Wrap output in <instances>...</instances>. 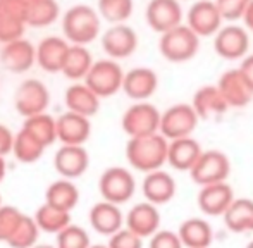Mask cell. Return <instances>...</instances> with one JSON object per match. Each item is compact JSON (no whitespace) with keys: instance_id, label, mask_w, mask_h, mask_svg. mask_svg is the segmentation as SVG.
Segmentation results:
<instances>
[{"instance_id":"cell-29","label":"cell","mask_w":253,"mask_h":248,"mask_svg":"<svg viewBox=\"0 0 253 248\" xmlns=\"http://www.w3.org/2000/svg\"><path fill=\"white\" fill-rule=\"evenodd\" d=\"M181 243L184 248H209L212 245V226L200 217L186 219L177 229Z\"/></svg>"},{"instance_id":"cell-23","label":"cell","mask_w":253,"mask_h":248,"mask_svg":"<svg viewBox=\"0 0 253 248\" xmlns=\"http://www.w3.org/2000/svg\"><path fill=\"white\" fill-rule=\"evenodd\" d=\"M176 181L169 172L162 169L147 172L143 183H141V191H143L147 202L153 205H164L169 204L176 195Z\"/></svg>"},{"instance_id":"cell-8","label":"cell","mask_w":253,"mask_h":248,"mask_svg":"<svg viewBox=\"0 0 253 248\" xmlns=\"http://www.w3.org/2000/svg\"><path fill=\"white\" fill-rule=\"evenodd\" d=\"M124 133L129 138L145 136V134L159 133L160 112L153 104L147 100H141L133 104L121 119Z\"/></svg>"},{"instance_id":"cell-35","label":"cell","mask_w":253,"mask_h":248,"mask_svg":"<svg viewBox=\"0 0 253 248\" xmlns=\"http://www.w3.org/2000/svg\"><path fill=\"white\" fill-rule=\"evenodd\" d=\"M33 219L40 231L57 235V233L62 231L67 224H71V212L52 207V205H48V204H43L35 212Z\"/></svg>"},{"instance_id":"cell-49","label":"cell","mask_w":253,"mask_h":248,"mask_svg":"<svg viewBox=\"0 0 253 248\" xmlns=\"http://www.w3.org/2000/svg\"><path fill=\"white\" fill-rule=\"evenodd\" d=\"M247 248H253V240H252L250 243H248V245H247Z\"/></svg>"},{"instance_id":"cell-11","label":"cell","mask_w":253,"mask_h":248,"mask_svg":"<svg viewBox=\"0 0 253 248\" xmlns=\"http://www.w3.org/2000/svg\"><path fill=\"white\" fill-rule=\"evenodd\" d=\"M102 48L109 59H126L138 48V35L131 26L124 23L112 24L102 35Z\"/></svg>"},{"instance_id":"cell-26","label":"cell","mask_w":253,"mask_h":248,"mask_svg":"<svg viewBox=\"0 0 253 248\" xmlns=\"http://www.w3.org/2000/svg\"><path fill=\"white\" fill-rule=\"evenodd\" d=\"M69 43L59 37H47L35 47L37 62L47 73H60Z\"/></svg>"},{"instance_id":"cell-42","label":"cell","mask_w":253,"mask_h":248,"mask_svg":"<svg viewBox=\"0 0 253 248\" xmlns=\"http://www.w3.org/2000/svg\"><path fill=\"white\" fill-rule=\"evenodd\" d=\"M148 248H184L177 233L169 229H159L150 236Z\"/></svg>"},{"instance_id":"cell-33","label":"cell","mask_w":253,"mask_h":248,"mask_svg":"<svg viewBox=\"0 0 253 248\" xmlns=\"http://www.w3.org/2000/svg\"><path fill=\"white\" fill-rule=\"evenodd\" d=\"M45 147L33 136L31 133H28L26 129L21 127L12 140V150L10 154L23 164H33V162L40 161V157L43 155Z\"/></svg>"},{"instance_id":"cell-43","label":"cell","mask_w":253,"mask_h":248,"mask_svg":"<svg viewBox=\"0 0 253 248\" xmlns=\"http://www.w3.org/2000/svg\"><path fill=\"white\" fill-rule=\"evenodd\" d=\"M12 140L14 133L7 126L0 124V157H5L12 150Z\"/></svg>"},{"instance_id":"cell-12","label":"cell","mask_w":253,"mask_h":248,"mask_svg":"<svg viewBox=\"0 0 253 248\" xmlns=\"http://www.w3.org/2000/svg\"><path fill=\"white\" fill-rule=\"evenodd\" d=\"M28 0H0V43L23 38Z\"/></svg>"},{"instance_id":"cell-10","label":"cell","mask_w":253,"mask_h":248,"mask_svg":"<svg viewBox=\"0 0 253 248\" xmlns=\"http://www.w3.org/2000/svg\"><path fill=\"white\" fill-rule=\"evenodd\" d=\"M250 48V38L245 28L238 24L220 26L213 38V50L226 61H236L243 59Z\"/></svg>"},{"instance_id":"cell-20","label":"cell","mask_w":253,"mask_h":248,"mask_svg":"<svg viewBox=\"0 0 253 248\" xmlns=\"http://www.w3.org/2000/svg\"><path fill=\"white\" fill-rule=\"evenodd\" d=\"M124 224L140 238H150L153 233L160 229V212L157 205L150 202H141L129 208Z\"/></svg>"},{"instance_id":"cell-3","label":"cell","mask_w":253,"mask_h":248,"mask_svg":"<svg viewBox=\"0 0 253 248\" xmlns=\"http://www.w3.org/2000/svg\"><path fill=\"white\" fill-rule=\"evenodd\" d=\"M200 37L188 24H177L172 30L160 35L159 50L169 62H186L197 55Z\"/></svg>"},{"instance_id":"cell-14","label":"cell","mask_w":253,"mask_h":248,"mask_svg":"<svg viewBox=\"0 0 253 248\" xmlns=\"http://www.w3.org/2000/svg\"><path fill=\"white\" fill-rule=\"evenodd\" d=\"M145 17L148 26L162 35L183 23V9L179 0H150Z\"/></svg>"},{"instance_id":"cell-7","label":"cell","mask_w":253,"mask_h":248,"mask_svg":"<svg viewBox=\"0 0 253 248\" xmlns=\"http://www.w3.org/2000/svg\"><path fill=\"white\" fill-rule=\"evenodd\" d=\"M198 121L200 119L190 104H176L160 114L159 133L167 140L191 136Z\"/></svg>"},{"instance_id":"cell-24","label":"cell","mask_w":253,"mask_h":248,"mask_svg":"<svg viewBox=\"0 0 253 248\" xmlns=\"http://www.w3.org/2000/svg\"><path fill=\"white\" fill-rule=\"evenodd\" d=\"M202 152L200 143L195 138H174V140H169V145H167V164L176 171H190Z\"/></svg>"},{"instance_id":"cell-36","label":"cell","mask_w":253,"mask_h":248,"mask_svg":"<svg viewBox=\"0 0 253 248\" xmlns=\"http://www.w3.org/2000/svg\"><path fill=\"white\" fill-rule=\"evenodd\" d=\"M40 229H38L37 222L33 217L23 214L21 221L17 222L16 229L12 235L7 238V245L10 248H31L38 243V236H40Z\"/></svg>"},{"instance_id":"cell-47","label":"cell","mask_w":253,"mask_h":248,"mask_svg":"<svg viewBox=\"0 0 253 248\" xmlns=\"http://www.w3.org/2000/svg\"><path fill=\"white\" fill-rule=\"evenodd\" d=\"M31 248H55V247H52V245H35V247H31Z\"/></svg>"},{"instance_id":"cell-4","label":"cell","mask_w":253,"mask_h":248,"mask_svg":"<svg viewBox=\"0 0 253 248\" xmlns=\"http://www.w3.org/2000/svg\"><path fill=\"white\" fill-rule=\"evenodd\" d=\"M124 71L114 59H102L91 64L86 76L83 78L84 84L97 95L98 98H107L116 95L123 86Z\"/></svg>"},{"instance_id":"cell-18","label":"cell","mask_w":253,"mask_h":248,"mask_svg":"<svg viewBox=\"0 0 253 248\" xmlns=\"http://www.w3.org/2000/svg\"><path fill=\"white\" fill-rule=\"evenodd\" d=\"M0 62L9 73L23 74L33 67L37 62L35 55V45L24 38H17L9 43H3L0 52Z\"/></svg>"},{"instance_id":"cell-46","label":"cell","mask_w":253,"mask_h":248,"mask_svg":"<svg viewBox=\"0 0 253 248\" xmlns=\"http://www.w3.org/2000/svg\"><path fill=\"white\" fill-rule=\"evenodd\" d=\"M7 174V164H5V157H0V183L5 179Z\"/></svg>"},{"instance_id":"cell-27","label":"cell","mask_w":253,"mask_h":248,"mask_svg":"<svg viewBox=\"0 0 253 248\" xmlns=\"http://www.w3.org/2000/svg\"><path fill=\"white\" fill-rule=\"evenodd\" d=\"M67 111L81 114L84 118H93L100 109V98L90 90L84 83H74L67 86L64 93Z\"/></svg>"},{"instance_id":"cell-31","label":"cell","mask_w":253,"mask_h":248,"mask_svg":"<svg viewBox=\"0 0 253 248\" xmlns=\"http://www.w3.org/2000/svg\"><path fill=\"white\" fill-rule=\"evenodd\" d=\"M91 64H93V59H91V54L86 48V45L69 43L60 73L69 80H83L86 76L88 69L91 67Z\"/></svg>"},{"instance_id":"cell-15","label":"cell","mask_w":253,"mask_h":248,"mask_svg":"<svg viewBox=\"0 0 253 248\" xmlns=\"http://www.w3.org/2000/svg\"><path fill=\"white\" fill-rule=\"evenodd\" d=\"M217 88L229 107H245L253 100V86L240 69H229L219 78Z\"/></svg>"},{"instance_id":"cell-6","label":"cell","mask_w":253,"mask_h":248,"mask_svg":"<svg viewBox=\"0 0 253 248\" xmlns=\"http://www.w3.org/2000/svg\"><path fill=\"white\" fill-rule=\"evenodd\" d=\"M98 190H100L103 200L123 205L133 198L134 191H136V181L126 167L114 165L102 172Z\"/></svg>"},{"instance_id":"cell-40","label":"cell","mask_w":253,"mask_h":248,"mask_svg":"<svg viewBox=\"0 0 253 248\" xmlns=\"http://www.w3.org/2000/svg\"><path fill=\"white\" fill-rule=\"evenodd\" d=\"M250 0H215L222 21H238L243 17Z\"/></svg>"},{"instance_id":"cell-1","label":"cell","mask_w":253,"mask_h":248,"mask_svg":"<svg viewBox=\"0 0 253 248\" xmlns=\"http://www.w3.org/2000/svg\"><path fill=\"white\" fill-rule=\"evenodd\" d=\"M167 145L169 140L160 133L133 136L126 145V159L131 167L136 171H155L167 162Z\"/></svg>"},{"instance_id":"cell-34","label":"cell","mask_w":253,"mask_h":248,"mask_svg":"<svg viewBox=\"0 0 253 248\" xmlns=\"http://www.w3.org/2000/svg\"><path fill=\"white\" fill-rule=\"evenodd\" d=\"M23 129L31 133L45 148H48L57 141V124L55 119L47 112H40V114L28 116L24 118Z\"/></svg>"},{"instance_id":"cell-17","label":"cell","mask_w":253,"mask_h":248,"mask_svg":"<svg viewBox=\"0 0 253 248\" xmlns=\"http://www.w3.org/2000/svg\"><path fill=\"white\" fill-rule=\"evenodd\" d=\"M159 88V76L150 67H134V69L124 73L123 86L121 90L131 98V100H148Z\"/></svg>"},{"instance_id":"cell-38","label":"cell","mask_w":253,"mask_h":248,"mask_svg":"<svg viewBox=\"0 0 253 248\" xmlns=\"http://www.w3.org/2000/svg\"><path fill=\"white\" fill-rule=\"evenodd\" d=\"M55 236H57L55 248H88L91 245L88 233L81 226H76L73 222L67 224Z\"/></svg>"},{"instance_id":"cell-19","label":"cell","mask_w":253,"mask_h":248,"mask_svg":"<svg viewBox=\"0 0 253 248\" xmlns=\"http://www.w3.org/2000/svg\"><path fill=\"white\" fill-rule=\"evenodd\" d=\"M57 140L62 145H84L91 134L90 118H84L76 112H64L55 119Z\"/></svg>"},{"instance_id":"cell-28","label":"cell","mask_w":253,"mask_h":248,"mask_svg":"<svg viewBox=\"0 0 253 248\" xmlns=\"http://www.w3.org/2000/svg\"><path fill=\"white\" fill-rule=\"evenodd\" d=\"M220 217L229 231L243 235L253 233V200L252 198H234Z\"/></svg>"},{"instance_id":"cell-5","label":"cell","mask_w":253,"mask_h":248,"mask_svg":"<svg viewBox=\"0 0 253 248\" xmlns=\"http://www.w3.org/2000/svg\"><path fill=\"white\" fill-rule=\"evenodd\" d=\"M188 172L191 179L200 186L227 181L231 176V161L220 150H203Z\"/></svg>"},{"instance_id":"cell-16","label":"cell","mask_w":253,"mask_h":248,"mask_svg":"<svg viewBox=\"0 0 253 248\" xmlns=\"http://www.w3.org/2000/svg\"><path fill=\"white\" fill-rule=\"evenodd\" d=\"M222 24V17L212 0H195L188 10V26L200 38L212 37Z\"/></svg>"},{"instance_id":"cell-39","label":"cell","mask_w":253,"mask_h":248,"mask_svg":"<svg viewBox=\"0 0 253 248\" xmlns=\"http://www.w3.org/2000/svg\"><path fill=\"white\" fill-rule=\"evenodd\" d=\"M21 217H23V212L19 208L12 205H0V242H7Z\"/></svg>"},{"instance_id":"cell-32","label":"cell","mask_w":253,"mask_h":248,"mask_svg":"<svg viewBox=\"0 0 253 248\" xmlns=\"http://www.w3.org/2000/svg\"><path fill=\"white\" fill-rule=\"evenodd\" d=\"M60 7L57 0H28L26 7V26L45 28L57 21Z\"/></svg>"},{"instance_id":"cell-25","label":"cell","mask_w":253,"mask_h":248,"mask_svg":"<svg viewBox=\"0 0 253 248\" xmlns=\"http://www.w3.org/2000/svg\"><path fill=\"white\" fill-rule=\"evenodd\" d=\"M90 224L98 235L110 236L116 231H119L124 226V215L119 205L112 204V202H97L93 207L90 208Z\"/></svg>"},{"instance_id":"cell-22","label":"cell","mask_w":253,"mask_h":248,"mask_svg":"<svg viewBox=\"0 0 253 248\" xmlns=\"http://www.w3.org/2000/svg\"><path fill=\"white\" fill-rule=\"evenodd\" d=\"M191 107L197 112L198 119H215L220 118L227 112L229 105L224 100L222 93L219 91L217 84H205V86L198 88L193 95V100H191Z\"/></svg>"},{"instance_id":"cell-9","label":"cell","mask_w":253,"mask_h":248,"mask_svg":"<svg viewBox=\"0 0 253 248\" xmlns=\"http://www.w3.org/2000/svg\"><path fill=\"white\" fill-rule=\"evenodd\" d=\"M50 104V91L40 80H26L17 86L14 93L16 111L23 118L45 112Z\"/></svg>"},{"instance_id":"cell-48","label":"cell","mask_w":253,"mask_h":248,"mask_svg":"<svg viewBox=\"0 0 253 248\" xmlns=\"http://www.w3.org/2000/svg\"><path fill=\"white\" fill-rule=\"evenodd\" d=\"M88 248H109V247H107V245H90Z\"/></svg>"},{"instance_id":"cell-21","label":"cell","mask_w":253,"mask_h":248,"mask_svg":"<svg viewBox=\"0 0 253 248\" xmlns=\"http://www.w3.org/2000/svg\"><path fill=\"white\" fill-rule=\"evenodd\" d=\"M234 200L233 186L227 181L212 183V185L202 186L197 197L198 207L207 215H222L226 208Z\"/></svg>"},{"instance_id":"cell-37","label":"cell","mask_w":253,"mask_h":248,"mask_svg":"<svg viewBox=\"0 0 253 248\" xmlns=\"http://www.w3.org/2000/svg\"><path fill=\"white\" fill-rule=\"evenodd\" d=\"M134 9L133 0H98V16L112 24L129 19Z\"/></svg>"},{"instance_id":"cell-45","label":"cell","mask_w":253,"mask_h":248,"mask_svg":"<svg viewBox=\"0 0 253 248\" xmlns=\"http://www.w3.org/2000/svg\"><path fill=\"white\" fill-rule=\"evenodd\" d=\"M241 19L245 21V24H247L248 30L253 31V0H250V3H248L247 10H245V14H243Z\"/></svg>"},{"instance_id":"cell-50","label":"cell","mask_w":253,"mask_h":248,"mask_svg":"<svg viewBox=\"0 0 253 248\" xmlns=\"http://www.w3.org/2000/svg\"><path fill=\"white\" fill-rule=\"evenodd\" d=\"M0 205H2V198H0Z\"/></svg>"},{"instance_id":"cell-44","label":"cell","mask_w":253,"mask_h":248,"mask_svg":"<svg viewBox=\"0 0 253 248\" xmlns=\"http://www.w3.org/2000/svg\"><path fill=\"white\" fill-rule=\"evenodd\" d=\"M238 69L241 71V74L247 78L248 83L253 86V55H247V57H243V62H241V66L238 67Z\"/></svg>"},{"instance_id":"cell-2","label":"cell","mask_w":253,"mask_h":248,"mask_svg":"<svg viewBox=\"0 0 253 248\" xmlns=\"http://www.w3.org/2000/svg\"><path fill=\"white\" fill-rule=\"evenodd\" d=\"M102 21L98 12L90 5L78 3L62 16V31L67 41L74 45H88L100 35Z\"/></svg>"},{"instance_id":"cell-13","label":"cell","mask_w":253,"mask_h":248,"mask_svg":"<svg viewBox=\"0 0 253 248\" xmlns=\"http://www.w3.org/2000/svg\"><path fill=\"white\" fill-rule=\"evenodd\" d=\"M90 155L83 145H62L55 152L53 167L62 178L76 179L88 171Z\"/></svg>"},{"instance_id":"cell-30","label":"cell","mask_w":253,"mask_h":248,"mask_svg":"<svg viewBox=\"0 0 253 248\" xmlns=\"http://www.w3.org/2000/svg\"><path fill=\"white\" fill-rule=\"evenodd\" d=\"M80 202V190L71 179H57L45 191V204L62 210L73 212Z\"/></svg>"},{"instance_id":"cell-41","label":"cell","mask_w":253,"mask_h":248,"mask_svg":"<svg viewBox=\"0 0 253 248\" xmlns=\"http://www.w3.org/2000/svg\"><path fill=\"white\" fill-rule=\"evenodd\" d=\"M109 238V245H107L109 248H143V238L134 235L133 231H129L124 226L119 231L110 235Z\"/></svg>"}]
</instances>
